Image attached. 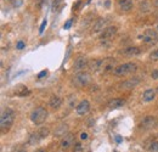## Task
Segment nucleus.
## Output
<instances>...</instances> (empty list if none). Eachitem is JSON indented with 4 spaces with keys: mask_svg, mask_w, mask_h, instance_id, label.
<instances>
[{
    "mask_svg": "<svg viewBox=\"0 0 158 152\" xmlns=\"http://www.w3.org/2000/svg\"><path fill=\"white\" fill-rule=\"evenodd\" d=\"M15 116V111L12 108H6L3 111L1 117H0V128L3 131L10 129V127L13 124Z\"/></svg>",
    "mask_w": 158,
    "mask_h": 152,
    "instance_id": "1",
    "label": "nucleus"
},
{
    "mask_svg": "<svg viewBox=\"0 0 158 152\" xmlns=\"http://www.w3.org/2000/svg\"><path fill=\"white\" fill-rule=\"evenodd\" d=\"M137 69V65L134 62H127V63H123V65L117 66L113 69V73L118 77H123V76H127L130 74L132 72H135Z\"/></svg>",
    "mask_w": 158,
    "mask_h": 152,
    "instance_id": "2",
    "label": "nucleus"
},
{
    "mask_svg": "<svg viewBox=\"0 0 158 152\" xmlns=\"http://www.w3.org/2000/svg\"><path fill=\"white\" fill-rule=\"evenodd\" d=\"M47 118V111L44 107H38L32 112L30 115V121L33 122V124L35 125H40L43 124Z\"/></svg>",
    "mask_w": 158,
    "mask_h": 152,
    "instance_id": "3",
    "label": "nucleus"
},
{
    "mask_svg": "<svg viewBox=\"0 0 158 152\" xmlns=\"http://www.w3.org/2000/svg\"><path fill=\"white\" fill-rule=\"evenodd\" d=\"M49 133H50L49 128H45V127L40 128V129H38L37 131L30 134V136L28 139V144L29 145H37V144H39L41 140H44L47 136Z\"/></svg>",
    "mask_w": 158,
    "mask_h": 152,
    "instance_id": "4",
    "label": "nucleus"
},
{
    "mask_svg": "<svg viewBox=\"0 0 158 152\" xmlns=\"http://www.w3.org/2000/svg\"><path fill=\"white\" fill-rule=\"evenodd\" d=\"M89 82H90V74L88 73V72H84V71L78 72V73L73 77V84L78 88L88 85Z\"/></svg>",
    "mask_w": 158,
    "mask_h": 152,
    "instance_id": "5",
    "label": "nucleus"
},
{
    "mask_svg": "<svg viewBox=\"0 0 158 152\" xmlns=\"http://www.w3.org/2000/svg\"><path fill=\"white\" fill-rule=\"evenodd\" d=\"M140 39L146 44H156L158 42V33L154 29H146L142 35H140Z\"/></svg>",
    "mask_w": 158,
    "mask_h": 152,
    "instance_id": "6",
    "label": "nucleus"
},
{
    "mask_svg": "<svg viewBox=\"0 0 158 152\" xmlns=\"http://www.w3.org/2000/svg\"><path fill=\"white\" fill-rule=\"evenodd\" d=\"M156 124H157V119L154 116H146L142 121L140 122L139 127H140V129H142V130H149V129H153Z\"/></svg>",
    "mask_w": 158,
    "mask_h": 152,
    "instance_id": "7",
    "label": "nucleus"
},
{
    "mask_svg": "<svg viewBox=\"0 0 158 152\" xmlns=\"http://www.w3.org/2000/svg\"><path fill=\"white\" fill-rule=\"evenodd\" d=\"M88 66H89L88 59L85 57V56H79V57L76 59V61H74V63H73V71L76 72V73H78V72L84 71Z\"/></svg>",
    "mask_w": 158,
    "mask_h": 152,
    "instance_id": "8",
    "label": "nucleus"
},
{
    "mask_svg": "<svg viewBox=\"0 0 158 152\" xmlns=\"http://www.w3.org/2000/svg\"><path fill=\"white\" fill-rule=\"evenodd\" d=\"M76 141H74V135L73 134H66L64 136H62L61 142H60V147L64 151H67L68 148H71Z\"/></svg>",
    "mask_w": 158,
    "mask_h": 152,
    "instance_id": "9",
    "label": "nucleus"
},
{
    "mask_svg": "<svg viewBox=\"0 0 158 152\" xmlns=\"http://www.w3.org/2000/svg\"><path fill=\"white\" fill-rule=\"evenodd\" d=\"M117 33V27L111 26V27H106L102 32H101V35H100V39L102 42H107V40H111V39Z\"/></svg>",
    "mask_w": 158,
    "mask_h": 152,
    "instance_id": "10",
    "label": "nucleus"
},
{
    "mask_svg": "<svg viewBox=\"0 0 158 152\" xmlns=\"http://www.w3.org/2000/svg\"><path fill=\"white\" fill-rule=\"evenodd\" d=\"M107 22H108V20H107V18H98V20H96V22L93 25V28H91V33L96 34V33H98V32H102L106 28V26H107Z\"/></svg>",
    "mask_w": 158,
    "mask_h": 152,
    "instance_id": "11",
    "label": "nucleus"
},
{
    "mask_svg": "<svg viewBox=\"0 0 158 152\" xmlns=\"http://www.w3.org/2000/svg\"><path fill=\"white\" fill-rule=\"evenodd\" d=\"M103 62L105 59H94L93 61L89 62V68L91 72H98V71H102L103 69Z\"/></svg>",
    "mask_w": 158,
    "mask_h": 152,
    "instance_id": "12",
    "label": "nucleus"
},
{
    "mask_svg": "<svg viewBox=\"0 0 158 152\" xmlns=\"http://www.w3.org/2000/svg\"><path fill=\"white\" fill-rule=\"evenodd\" d=\"M89 110H90V103H89L88 100H83V101H80L78 105H77V107H76V111H77V113H78L79 116H84V115H86L88 112H89Z\"/></svg>",
    "mask_w": 158,
    "mask_h": 152,
    "instance_id": "13",
    "label": "nucleus"
},
{
    "mask_svg": "<svg viewBox=\"0 0 158 152\" xmlns=\"http://www.w3.org/2000/svg\"><path fill=\"white\" fill-rule=\"evenodd\" d=\"M30 94V90L28 89V88L26 85H23V84H18V85H16L15 86V95L16 96H27V95Z\"/></svg>",
    "mask_w": 158,
    "mask_h": 152,
    "instance_id": "14",
    "label": "nucleus"
},
{
    "mask_svg": "<svg viewBox=\"0 0 158 152\" xmlns=\"http://www.w3.org/2000/svg\"><path fill=\"white\" fill-rule=\"evenodd\" d=\"M139 83H140V79L137 77H134V78L128 79V81H125V82H123L120 84V86L123 88V89H132V88H135Z\"/></svg>",
    "mask_w": 158,
    "mask_h": 152,
    "instance_id": "15",
    "label": "nucleus"
},
{
    "mask_svg": "<svg viewBox=\"0 0 158 152\" xmlns=\"http://www.w3.org/2000/svg\"><path fill=\"white\" fill-rule=\"evenodd\" d=\"M118 5H119V9L122 11L128 12L132 9V0H119Z\"/></svg>",
    "mask_w": 158,
    "mask_h": 152,
    "instance_id": "16",
    "label": "nucleus"
},
{
    "mask_svg": "<svg viewBox=\"0 0 158 152\" xmlns=\"http://www.w3.org/2000/svg\"><path fill=\"white\" fill-rule=\"evenodd\" d=\"M156 98V91L153 89H147L144 91L142 94V100L145 102H149V101H153Z\"/></svg>",
    "mask_w": 158,
    "mask_h": 152,
    "instance_id": "17",
    "label": "nucleus"
},
{
    "mask_svg": "<svg viewBox=\"0 0 158 152\" xmlns=\"http://www.w3.org/2000/svg\"><path fill=\"white\" fill-rule=\"evenodd\" d=\"M49 105H50V107H51V108L57 110V108L61 107L62 100H61V98H59V96H56V95H55V96H51V99H50Z\"/></svg>",
    "mask_w": 158,
    "mask_h": 152,
    "instance_id": "18",
    "label": "nucleus"
},
{
    "mask_svg": "<svg viewBox=\"0 0 158 152\" xmlns=\"http://www.w3.org/2000/svg\"><path fill=\"white\" fill-rule=\"evenodd\" d=\"M140 52H141V50L137 46H130V47H127V49H124L122 51V54L127 55V56H137Z\"/></svg>",
    "mask_w": 158,
    "mask_h": 152,
    "instance_id": "19",
    "label": "nucleus"
},
{
    "mask_svg": "<svg viewBox=\"0 0 158 152\" xmlns=\"http://www.w3.org/2000/svg\"><path fill=\"white\" fill-rule=\"evenodd\" d=\"M114 63H115V61H114L113 59H111V57L105 59V62H103V69H102V71H105V72L113 71V69L115 68V67H114Z\"/></svg>",
    "mask_w": 158,
    "mask_h": 152,
    "instance_id": "20",
    "label": "nucleus"
},
{
    "mask_svg": "<svg viewBox=\"0 0 158 152\" xmlns=\"http://www.w3.org/2000/svg\"><path fill=\"white\" fill-rule=\"evenodd\" d=\"M124 106V101L122 99H113L108 102V107L112 108V110H115V108H120Z\"/></svg>",
    "mask_w": 158,
    "mask_h": 152,
    "instance_id": "21",
    "label": "nucleus"
},
{
    "mask_svg": "<svg viewBox=\"0 0 158 152\" xmlns=\"http://www.w3.org/2000/svg\"><path fill=\"white\" fill-rule=\"evenodd\" d=\"M148 151L149 152H158V141L157 140H153L148 145Z\"/></svg>",
    "mask_w": 158,
    "mask_h": 152,
    "instance_id": "22",
    "label": "nucleus"
},
{
    "mask_svg": "<svg viewBox=\"0 0 158 152\" xmlns=\"http://www.w3.org/2000/svg\"><path fill=\"white\" fill-rule=\"evenodd\" d=\"M149 59H151L152 61H158V47L149 54Z\"/></svg>",
    "mask_w": 158,
    "mask_h": 152,
    "instance_id": "23",
    "label": "nucleus"
},
{
    "mask_svg": "<svg viewBox=\"0 0 158 152\" xmlns=\"http://www.w3.org/2000/svg\"><path fill=\"white\" fill-rule=\"evenodd\" d=\"M73 151H74V152H83V146H81V144H80V142H76V144H74Z\"/></svg>",
    "mask_w": 158,
    "mask_h": 152,
    "instance_id": "24",
    "label": "nucleus"
},
{
    "mask_svg": "<svg viewBox=\"0 0 158 152\" xmlns=\"http://www.w3.org/2000/svg\"><path fill=\"white\" fill-rule=\"evenodd\" d=\"M46 23H47V21H46V20H44V21H43V23H41L40 29H39V33H40V34H43V32H44V29H45V27H46Z\"/></svg>",
    "mask_w": 158,
    "mask_h": 152,
    "instance_id": "25",
    "label": "nucleus"
},
{
    "mask_svg": "<svg viewBox=\"0 0 158 152\" xmlns=\"http://www.w3.org/2000/svg\"><path fill=\"white\" fill-rule=\"evenodd\" d=\"M60 4H61V0H55V1L52 3V9H54V11L60 6Z\"/></svg>",
    "mask_w": 158,
    "mask_h": 152,
    "instance_id": "26",
    "label": "nucleus"
},
{
    "mask_svg": "<svg viewBox=\"0 0 158 152\" xmlns=\"http://www.w3.org/2000/svg\"><path fill=\"white\" fill-rule=\"evenodd\" d=\"M151 77H152L153 79H158V69H154V71H152V73H151Z\"/></svg>",
    "mask_w": 158,
    "mask_h": 152,
    "instance_id": "27",
    "label": "nucleus"
},
{
    "mask_svg": "<svg viewBox=\"0 0 158 152\" xmlns=\"http://www.w3.org/2000/svg\"><path fill=\"white\" fill-rule=\"evenodd\" d=\"M46 74H47V71H41V72H40V73L38 74V78L40 79V78H43V77H45Z\"/></svg>",
    "mask_w": 158,
    "mask_h": 152,
    "instance_id": "28",
    "label": "nucleus"
},
{
    "mask_svg": "<svg viewBox=\"0 0 158 152\" xmlns=\"http://www.w3.org/2000/svg\"><path fill=\"white\" fill-rule=\"evenodd\" d=\"M80 139H81V140H86V139H88V134H86V133H81V134H80Z\"/></svg>",
    "mask_w": 158,
    "mask_h": 152,
    "instance_id": "29",
    "label": "nucleus"
},
{
    "mask_svg": "<svg viewBox=\"0 0 158 152\" xmlns=\"http://www.w3.org/2000/svg\"><path fill=\"white\" fill-rule=\"evenodd\" d=\"M23 46H24V44H23L22 42H18V43H17V49H18V50H22Z\"/></svg>",
    "mask_w": 158,
    "mask_h": 152,
    "instance_id": "30",
    "label": "nucleus"
},
{
    "mask_svg": "<svg viewBox=\"0 0 158 152\" xmlns=\"http://www.w3.org/2000/svg\"><path fill=\"white\" fill-rule=\"evenodd\" d=\"M69 27H71V21H68V22L64 25V29H68Z\"/></svg>",
    "mask_w": 158,
    "mask_h": 152,
    "instance_id": "31",
    "label": "nucleus"
},
{
    "mask_svg": "<svg viewBox=\"0 0 158 152\" xmlns=\"http://www.w3.org/2000/svg\"><path fill=\"white\" fill-rule=\"evenodd\" d=\"M21 4H22V1H13V5L15 6H20Z\"/></svg>",
    "mask_w": 158,
    "mask_h": 152,
    "instance_id": "32",
    "label": "nucleus"
},
{
    "mask_svg": "<svg viewBox=\"0 0 158 152\" xmlns=\"http://www.w3.org/2000/svg\"><path fill=\"white\" fill-rule=\"evenodd\" d=\"M35 152H45V151H44V150H43V148H39V150H37V151H35Z\"/></svg>",
    "mask_w": 158,
    "mask_h": 152,
    "instance_id": "33",
    "label": "nucleus"
},
{
    "mask_svg": "<svg viewBox=\"0 0 158 152\" xmlns=\"http://www.w3.org/2000/svg\"><path fill=\"white\" fill-rule=\"evenodd\" d=\"M18 152H27V151H26V150H20Z\"/></svg>",
    "mask_w": 158,
    "mask_h": 152,
    "instance_id": "34",
    "label": "nucleus"
},
{
    "mask_svg": "<svg viewBox=\"0 0 158 152\" xmlns=\"http://www.w3.org/2000/svg\"><path fill=\"white\" fill-rule=\"evenodd\" d=\"M156 5H158V1H157V3H156Z\"/></svg>",
    "mask_w": 158,
    "mask_h": 152,
    "instance_id": "35",
    "label": "nucleus"
},
{
    "mask_svg": "<svg viewBox=\"0 0 158 152\" xmlns=\"http://www.w3.org/2000/svg\"><path fill=\"white\" fill-rule=\"evenodd\" d=\"M157 93H158V88H157Z\"/></svg>",
    "mask_w": 158,
    "mask_h": 152,
    "instance_id": "36",
    "label": "nucleus"
},
{
    "mask_svg": "<svg viewBox=\"0 0 158 152\" xmlns=\"http://www.w3.org/2000/svg\"><path fill=\"white\" fill-rule=\"evenodd\" d=\"M157 30H158V26H157Z\"/></svg>",
    "mask_w": 158,
    "mask_h": 152,
    "instance_id": "37",
    "label": "nucleus"
}]
</instances>
